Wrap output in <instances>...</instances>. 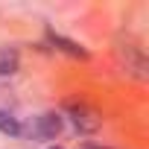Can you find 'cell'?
<instances>
[{"mask_svg":"<svg viewBox=\"0 0 149 149\" xmlns=\"http://www.w3.org/2000/svg\"><path fill=\"white\" fill-rule=\"evenodd\" d=\"M47 38H50V44H53V47L64 50V53H67V56H73V58H88V50H85V47H79L76 41H70V38H64V35H58V32H47Z\"/></svg>","mask_w":149,"mask_h":149,"instance_id":"277c9868","label":"cell"},{"mask_svg":"<svg viewBox=\"0 0 149 149\" xmlns=\"http://www.w3.org/2000/svg\"><path fill=\"white\" fill-rule=\"evenodd\" d=\"M67 114H70V120H73V126H76L82 134H94L97 129H100V114L94 111V108H88L85 102H67Z\"/></svg>","mask_w":149,"mask_h":149,"instance_id":"7a4b0ae2","label":"cell"},{"mask_svg":"<svg viewBox=\"0 0 149 149\" xmlns=\"http://www.w3.org/2000/svg\"><path fill=\"white\" fill-rule=\"evenodd\" d=\"M50 149H61V146H50Z\"/></svg>","mask_w":149,"mask_h":149,"instance_id":"ba28073f","label":"cell"},{"mask_svg":"<svg viewBox=\"0 0 149 149\" xmlns=\"http://www.w3.org/2000/svg\"><path fill=\"white\" fill-rule=\"evenodd\" d=\"M114 56H117V64L126 73H132V76H137V79H146L149 58H146V50L140 47V41L132 32H117V38H114Z\"/></svg>","mask_w":149,"mask_h":149,"instance_id":"6da1fadb","label":"cell"},{"mask_svg":"<svg viewBox=\"0 0 149 149\" xmlns=\"http://www.w3.org/2000/svg\"><path fill=\"white\" fill-rule=\"evenodd\" d=\"M29 134L38 137V140H53L61 134V114L56 111H47V114H38L32 123H29Z\"/></svg>","mask_w":149,"mask_h":149,"instance_id":"3957f363","label":"cell"},{"mask_svg":"<svg viewBox=\"0 0 149 149\" xmlns=\"http://www.w3.org/2000/svg\"><path fill=\"white\" fill-rule=\"evenodd\" d=\"M21 70V53L15 47H0V76H12Z\"/></svg>","mask_w":149,"mask_h":149,"instance_id":"5b68a950","label":"cell"},{"mask_svg":"<svg viewBox=\"0 0 149 149\" xmlns=\"http://www.w3.org/2000/svg\"><path fill=\"white\" fill-rule=\"evenodd\" d=\"M85 149H102V146H85Z\"/></svg>","mask_w":149,"mask_h":149,"instance_id":"52a82bcc","label":"cell"},{"mask_svg":"<svg viewBox=\"0 0 149 149\" xmlns=\"http://www.w3.org/2000/svg\"><path fill=\"white\" fill-rule=\"evenodd\" d=\"M0 132L9 134V137H18V134H24V126H21V120L15 114H9V111L0 108Z\"/></svg>","mask_w":149,"mask_h":149,"instance_id":"8992f818","label":"cell"}]
</instances>
